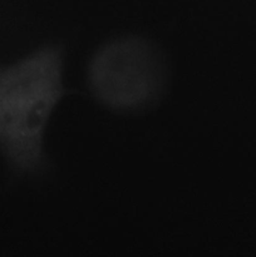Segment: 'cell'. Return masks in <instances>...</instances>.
<instances>
[{
	"label": "cell",
	"instance_id": "2",
	"mask_svg": "<svg viewBox=\"0 0 256 257\" xmlns=\"http://www.w3.org/2000/svg\"><path fill=\"white\" fill-rule=\"evenodd\" d=\"M85 85L98 105L120 115L150 112L170 85L167 58L153 40L140 34L109 38L92 53Z\"/></svg>",
	"mask_w": 256,
	"mask_h": 257
},
{
	"label": "cell",
	"instance_id": "1",
	"mask_svg": "<svg viewBox=\"0 0 256 257\" xmlns=\"http://www.w3.org/2000/svg\"><path fill=\"white\" fill-rule=\"evenodd\" d=\"M65 95L64 45L45 43L0 63V156L13 176L50 172L47 133Z\"/></svg>",
	"mask_w": 256,
	"mask_h": 257
}]
</instances>
